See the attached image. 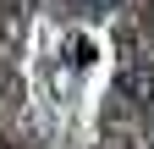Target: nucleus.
I'll return each mask as SVG.
<instances>
[{
  "mask_svg": "<svg viewBox=\"0 0 154 149\" xmlns=\"http://www.w3.org/2000/svg\"><path fill=\"white\" fill-rule=\"evenodd\" d=\"M116 88H121V100H132L138 110H154V61H127L121 78H116Z\"/></svg>",
  "mask_w": 154,
  "mask_h": 149,
  "instance_id": "1",
  "label": "nucleus"
},
{
  "mask_svg": "<svg viewBox=\"0 0 154 149\" xmlns=\"http://www.w3.org/2000/svg\"><path fill=\"white\" fill-rule=\"evenodd\" d=\"M77 6H83V11H116L121 0H77Z\"/></svg>",
  "mask_w": 154,
  "mask_h": 149,
  "instance_id": "2",
  "label": "nucleus"
}]
</instances>
